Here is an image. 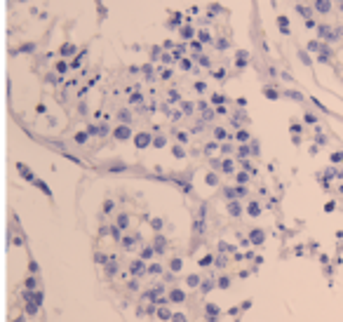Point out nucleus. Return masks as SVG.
Listing matches in <instances>:
<instances>
[{
	"label": "nucleus",
	"mask_w": 343,
	"mask_h": 322,
	"mask_svg": "<svg viewBox=\"0 0 343 322\" xmlns=\"http://www.w3.org/2000/svg\"><path fill=\"white\" fill-rule=\"evenodd\" d=\"M341 33H343V28H332V26H327V24L317 26L320 40H336V38H341Z\"/></svg>",
	"instance_id": "1"
},
{
	"label": "nucleus",
	"mask_w": 343,
	"mask_h": 322,
	"mask_svg": "<svg viewBox=\"0 0 343 322\" xmlns=\"http://www.w3.org/2000/svg\"><path fill=\"white\" fill-rule=\"evenodd\" d=\"M113 137H116V139H120V141L132 139V127H129V125H120V127L113 129Z\"/></svg>",
	"instance_id": "2"
},
{
	"label": "nucleus",
	"mask_w": 343,
	"mask_h": 322,
	"mask_svg": "<svg viewBox=\"0 0 343 322\" xmlns=\"http://www.w3.org/2000/svg\"><path fill=\"white\" fill-rule=\"evenodd\" d=\"M313 10H315L317 14H329V10H332V0H315V3H313Z\"/></svg>",
	"instance_id": "3"
},
{
	"label": "nucleus",
	"mask_w": 343,
	"mask_h": 322,
	"mask_svg": "<svg viewBox=\"0 0 343 322\" xmlns=\"http://www.w3.org/2000/svg\"><path fill=\"white\" fill-rule=\"evenodd\" d=\"M150 134L148 132H139L137 137H134V146H137V148H146V146H150Z\"/></svg>",
	"instance_id": "4"
},
{
	"label": "nucleus",
	"mask_w": 343,
	"mask_h": 322,
	"mask_svg": "<svg viewBox=\"0 0 343 322\" xmlns=\"http://www.w3.org/2000/svg\"><path fill=\"white\" fill-rule=\"evenodd\" d=\"M263 240H266V233H263V231H259V228H256V231H252V233H249V242L261 244V242H263Z\"/></svg>",
	"instance_id": "5"
},
{
	"label": "nucleus",
	"mask_w": 343,
	"mask_h": 322,
	"mask_svg": "<svg viewBox=\"0 0 343 322\" xmlns=\"http://www.w3.org/2000/svg\"><path fill=\"white\" fill-rule=\"evenodd\" d=\"M129 271H132L134 275H141V273H144V259H137V261L129 263Z\"/></svg>",
	"instance_id": "6"
},
{
	"label": "nucleus",
	"mask_w": 343,
	"mask_h": 322,
	"mask_svg": "<svg viewBox=\"0 0 343 322\" xmlns=\"http://www.w3.org/2000/svg\"><path fill=\"white\" fill-rule=\"evenodd\" d=\"M169 301H174V304H181V301H186V294H183L181 289H172V292H169Z\"/></svg>",
	"instance_id": "7"
},
{
	"label": "nucleus",
	"mask_w": 343,
	"mask_h": 322,
	"mask_svg": "<svg viewBox=\"0 0 343 322\" xmlns=\"http://www.w3.org/2000/svg\"><path fill=\"white\" fill-rule=\"evenodd\" d=\"M228 212H231L233 217H240V214H242V207H240L238 200H231L228 202Z\"/></svg>",
	"instance_id": "8"
},
{
	"label": "nucleus",
	"mask_w": 343,
	"mask_h": 322,
	"mask_svg": "<svg viewBox=\"0 0 343 322\" xmlns=\"http://www.w3.org/2000/svg\"><path fill=\"white\" fill-rule=\"evenodd\" d=\"M207 315H209V322H214L216 317H219V306H214V304H207Z\"/></svg>",
	"instance_id": "9"
},
{
	"label": "nucleus",
	"mask_w": 343,
	"mask_h": 322,
	"mask_svg": "<svg viewBox=\"0 0 343 322\" xmlns=\"http://www.w3.org/2000/svg\"><path fill=\"white\" fill-rule=\"evenodd\" d=\"M137 240H139V235H134V238H122V247H125V250H134Z\"/></svg>",
	"instance_id": "10"
},
{
	"label": "nucleus",
	"mask_w": 343,
	"mask_h": 322,
	"mask_svg": "<svg viewBox=\"0 0 343 322\" xmlns=\"http://www.w3.org/2000/svg\"><path fill=\"white\" fill-rule=\"evenodd\" d=\"M153 254H155V247H144V250H141V259H144V261L153 259Z\"/></svg>",
	"instance_id": "11"
},
{
	"label": "nucleus",
	"mask_w": 343,
	"mask_h": 322,
	"mask_svg": "<svg viewBox=\"0 0 343 322\" xmlns=\"http://www.w3.org/2000/svg\"><path fill=\"white\" fill-rule=\"evenodd\" d=\"M277 26L282 28V33H284V35L289 33V19H287V17H280V19H277Z\"/></svg>",
	"instance_id": "12"
},
{
	"label": "nucleus",
	"mask_w": 343,
	"mask_h": 322,
	"mask_svg": "<svg viewBox=\"0 0 343 322\" xmlns=\"http://www.w3.org/2000/svg\"><path fill=\"white\" fill-rule=\"evenodd\" d=\"M158 317H160V320H172L174 315H172V313L167 311L165 306H160V308H158Z\"/></svg>",
	"instance_id": "13"
},
{
	"label": "nucleus",
	"mask_w": 343,
	"mask_h": 322,
	"mask_svg": "<svg viewBox=\"0 0 343 322\" xmlns=\"http://www.w3.org/2000/svg\"><path fill=\"white\" fill-rule=\"evenodd\" d=\"M247 212H249V214H252V217H259V214H261V207L256 205V202H249Z\"/></svg>",
	"instance_id": "14"
},
{
	"label": "nucleus",
	"mask_w": 343,
	"mask_h": 322,
	"mask_svg": "<svg viewBox=\"0 0 343 322\" xmlns=\"http://www.w3.org/2000/svg\"><path fill=\"white\" fill-rule=\"evenodd\" d=\"M193 33H195V31H193V28H190V26H183V28H181V38H183V40L193 38Z\"/></svg>",
	"instance_id": "15"
},
{
	"label": "nucleus",
	"mask_w": 343,
	"mask_h": 322,
	"mask_svg": "<svg viewBox=\"0 0 343 322\" xmlns=\"http://www.w3.org/2000/svg\"><path fill=\"white\" fill-rule=\"evenodd\" d=\"M118 226H120V228H127L129 226V217H127V214H120V217H118Z\"/></svg>",
	"instance_id": "16"
},
{
	"label": "nucleus",
	"mask_w": 343,
	"mask_h": 322,
	"mask_svg": "<svg viewBox=\"0 0 343 322\" xmlns=\"http://www.w3.org/2000/svg\"><path fill=\"white\" fill-rule=\"evenodd\" d=\"M162 250H165V238L158 235V238H155V252H162Z\"/></svg>",
	"instance_id": "17"
},
{
	"label": "nucleus",
	"mask_w": 343,
	"mask_h": 322,
	"mask_svg": "<svg viewBox=\"0 0 343 322\" xmlns=\"http://www.w3.org/2000/svg\"><path fill=\"white\" fill-rule=\"evenodd\" d=\"M299 14H301V17H306V19H310L313 10H310V7H306V5H299Z\"/></svg>",
	"instance_id": "18"
},
{
	"label": "nucleus",
	"mask_w": 343,
	"mask_h": 322,
	"mask_svg": "<svg viewBox=\"0 0 343 322\" xmlns=\"http://www.w3.org/2000/svg\"><path fill=\"white\" fill-rule=\"evenodd\" d=\"M212 263H214V256H212V254H207V256L200 259V266H212Z\"/></svg>",
	"instance_id": "19"
},
{
	"label": "nucleus",
	"mask_w": 343,
	"mask_h": 322,
	"mask_svg": "<svg viewBox=\"0 0 343 322\" xmlns=\"http://www.w3.org/2000/svg\"><path fill=\"white\" fill-rule=\"evenodd\" d=\"M19 172H22L24 177L28 179V181H35V179H33V174H31V172H28V169H26V165H19Z\"/></svg>",
	"instance_id": "20"
},
{
	"label": "nucleus",
	"mask_w": 343,
	"mask_h": 322,
	"mask_svg": "<svg viewBox=\"0 0 343 322\" xmlns=\"http://www.w3.org/2000/svg\"><path fill=\"white\" fill-rule=\"evenodd\" d=\"M221 169H223L226 174H231V172H233V160H223V162H221Z\"/></svg>",
	"instance_id": "21"
},
{
	"label": "nucleus",
	"mask_w": 343,
	"mask_h": 322,
	"mask_svg": "<svg viewBox=\"0 0 343 322\" xmlns=\"http://www.w3.org/2000/svg\"><path fill=\"white\" fill-rule=\"evenodd\" d=\"M252 150H254V148H249V146H240V150H238V156H240V158H247V156H249V153H252Z\"/></svg>",
	"instance_id": "22"
},
{
	"label": "nucleus",
	"mask_w": 343,
	"mask_h": 322,
	"mask_svg": "<svg viewBox=\"0 0 343 322\" xmlns=\"http://www.w3.org/2000/svg\"><path fill=\"white\" fill-rule=\"evenodd\" d=\"M106 273H108V275H116V273H118V263L111 261L108 266H106Z\"/></svg>",
	"instance_id": "23"
},
{
	"label": "nucleus",
	"mask_w": 343,
	"mask_h": 322,
	"mask_svg": "<svg viewBox=\"0 0 343 322\" xmlns=\"http://www.w3.org/2000/svg\"><path fill=\"white\" fill-rule=\"evenodd\" d=\"M73 52H75V47H73V45H64V47H61V54H64V56L73 54Z\"/></svg>",
	"instance_id": "24"
},
{
	"label": "nucleus",
	"mask_w": 343,
	"mask_h": 322,
	"mask_svg": "<svg viewBox=\"0 0 343 322\" xmlns=\"http://www.w3.org/2000/svg\"><path fill=\"white\" fill-rule=\"evenodd\" d=\"M169 268H172V271H174V273H177V271H181V259H172Z\"/></svg>",
	"instance_id": "25"
},
{
	"label": "nucleus",
	"mask_w": 343,
	"mask_h": 322,
	"mask_svg": "<svg viewBox=\"0 0 343 322\" xmlns=\"http://www.w3.org/2000/svg\"><path fill=\"white\" fill-rule=\"evenodd\" d=\"M205 181L209 183V186H216V183H219V177H216V174H207Z\"/></svg>",
	"instance_id": "26"
},
{
	"label": "nucleus",
	"mask_w": 343,
	"mask_h": 322,
	"mask_svg": "<svg viewBox=\"0 0 343 322\" xmlns=\"http://www.w3.org/2000/svg\"><path fill=\"white\" fill-rule=\"evenodd\" d=\"M87 134L89 132H78L75 134V141H78V144H85V141H87Z\"/></svg>",
	"instance_id": "27"
},
{
	"label": "nucleus",
	"mask_w": 343,
	"mask_h": 322,
	"mask_svg": "<svg viewBox=\"0 0 343 322\" xmlns=\"http://www.w3.org/2000/svg\"><path fill=\"white\" fill-rule=\"evenodd\" d=\"M160 271H162V268L158 266V263H150V266H148V271H146V273H150V275H158Z\"/></svg>",
	"instance_id": "28"
},
{
	"label": "nucleus",
	"mask_w": 343,
	"mask_h": 322,
	"mask_svg": "<svg viewBox=\"0 0 343 322\" xmlns=\"http://www.w3.org/2000/svg\"><path fill=\"white\" fill-rule=\"evenodd\" d=\"M212 287H214V282H212V280H205V282H200V289H202V292H209Z\"/></svg>",
	"instance_id": "29"
},
{
	"label": "nucleus",
	"mask_w": 343,
	"mask_h": 322,
	"mask_svg": "<svg viewBox=\"0 0 343 322\" xmlns=\"http://www.w3.org/2000/svg\"><path fill=\"white\" fill-rule=\"evenodd\" d=\"M263 92H266V97L268 99H277V92L273 87H263Z\"/></svg>",
	"instance_id": "30"
},
{
	"label": "nucleus",
	"mask_w": 343,
	"mask_h": 322,
	"mask_svg": "<svg viewBox=\"0 0 343 322\" xmlns=\"http://www.w3.org/2000/svg\"><path fill=\"white\" fill-rule=\"evenodd\" d=\"M165 144H167L165 137H158V139H153V146H155V148H162Z\"/></svg>",
	"instance_id": "31"
},
{
	"label": "nucleus",
	"mask_w": 343,
	"mask_h": 322,
	"mask_svg": "<svg viewBox=\"0 0 343 322\" xmlns=\"http://www.w3.org/2000/svg\"><path fill=\"white\" fill-rule=\"evenodd\" d=\"M214 134H216V139H226V137H228L226 129H223V127H216V129H214Z\"/></svg>",
	"instance_id": "32"
},
{
	"label": "nucleus",
	"mask_w": 343,
	"mask_h": 322,
	"mask_svg": "<svg viewBox=\"0 0 343 322\" xmlns=\"http://www.w3.org/2000/svg\"><path fill=\"white\" fill-rule=\"evenodd\" d=\"M238 141H242V144H247V141H249V134L244 132V129H240V132H238Z\"/></svg>",
	"instance_id": "33"
},
{
	"label": "nucleus",
	"mask_w": 343,
	"mask_h": 322,
	"mask_svg": "<svg viewBox=\"0 0 343 322\" xmlns=\"http://www.w3.org/2000/svg\"><path fill=\"white\" fill-rule=\"evenodd\" d=\"M111 235H113V240H120V226H111Z\"/></svg>",
	"instance_id": "34"
},
{
	"label": "nucleus",
	"mask_w": 343,
	"mask_h": 322,
	"mask_svg": "<svg viewBox=\"0 0 343 322\" xmlns=\"http://www.w3.org/2000/svg\"><path fill=\"white\" fill-rule=\"evenodd\" d=\"M247 64V54L244 52H238V66H244Z\"/></svg>",
	"instance_id": "35"
},
{
	"label": "nucleus",
	"mask_w": 343,
	"mask_h": 322,
	"mask_svg": "<svg viewBox=\"0 0 343 322\" xmlns=\"http://www.w3.org/2000/svg\"><path fill=\"white\" fill-rule=\"evenodd\" d=\"M188 285H190V287H198L200 278H198V275H188Z\"/></svg>",
	"instance_id": "36"
},
{
	"label": "nucleus",
	"mask_w": 343,
	"mask_h": 322,
	"mask_svg": "<svg viewBox=\"0 0 343 322\" xmlns=\"http://www.w3.org/2000/svg\"><path fill=\"white\" fill-rule=\"evenodd\" d=\"M198 33H200V40H202V43H209L212 40V35L207 33V31H198Z\"/></svg>",
	"instance_id": "37"
},
{
	"label": "nucleus",
	"mask_w": 343,
	"mask_h": 322,
	"mask_svg": "<svg viewBox=\"0 0 343 322\" xmlns=\"http://www.w3.org/2000/svg\"><path fill=\"white\" fill-rule=\"evenodd\" d=\"M249 181V174L247 172H240L238 174V183H247Z\"/></svg>",
	"instance_id": "38"
},
{
	"label": "nucleus",
	"mask_w": 343,
	"mask_h": 322,
	"mask_svg": "<svg viewBox=\"0 0 343 322\" xmlns=\"http://www.w3.org/2000/svg\"><path fill=\"white\" fill-rule=\"evenodd\" d=\"M228 285H231V280H228V278H219V287H221V289H226Z\"/></svg>",
	"instance_id": "39"
},
{
	"label": "nucleus",
	"mask_w": 343,
	"mask_h": 322,
	"mask_svg": "<svg viewBox=\"0 0 343 322\" xmlns=\"http://www.w3.org/2000/svg\"><path fill=\"white\" fill-rule=\"evenodd\" d=\"M181 108H183V113H193V104H186V101H183Z\"/></svg>",
	"instance_id": "40"
},
{
	"label": "nucleus",
	"mask_w": 343,
	"mask_h": 322,
	"mask_svg": "<svg viewBox=\"0 0 343 322\" xmlns=\"http://www.w3.org/2000/svg\"><path fill=\"white\" fill-rule=\"evenodd\" d=\"M343 160V153H332V162H341Z\"/></svg>",
	"instance_id": "41"
},
{
	"label": "nucleus",
	"mask_w": 343,
	"mask_h": 322,
	"mask_svg": "<svg viewBox=\"0 0 343 322\" xmlns=\"http://www.w3.org/2000/svg\"><path fill=\"white\" fill-rule=\"evenodd\" d=\"M153 228H155V231H160V228H162V219H153Z\"/></svg>",
	"instance_id": "42"
},
{
	"label": "nucleus",
	"mask_w": 343,
	"mask_h": 322,
	"mask_svg": "<svg viewBox=\"0 0 343 322\" xmlns=\"http://www.w3.org/2000/svg\"><path fill=\"white\" fill-rule=\"evenodd\" d=\"M181 66H183V68H186V71H190V68H193V64H190V61H188V59H183V61H181Z\"/></svg>",
	"instance_id": "43"
},
{
	"label": "nucleus",
	"mask_w": 343,
	"mask_h": 322,
	"mask_svg": "<svg viewBox=\"0 0 343 322\" xmlns=\"http://www.w3.org/2000/svg\"><path fill=\"white\" fill-rule=\"evenodd\" d=\"M26 287H28V289H35V278H28V280H26Z\"/></svg>",
	"instance_id": "44"
},
{
	"label": "nucleus",
	"mask_w": 343,
	"mask_h": 322,
	"mask_svg": "<svg viewBox=\"0 0 343 322\" xmlns=\"http://www.w3.org/2000/svg\"><path fill=\"white\" fill-rule=\"evenodd\" d=\"M94 259H97V263H106V261H108V259H106V256H104V254H97V256H94Z\"/></svg>",
	"instance_id": "45"
},
{
	"label": "nucleus",
	"mask_w": 343,
	"mask_h": 322,
	"mask_svg": "<svg viewBox=\"0 0 343 322\" xmlns=\"http://www.w3.org/2000/svg\"><path fill=\"white\" fill-rule=\"evenodd\" d=\"M174 156H177V158H183L186 153H183V148H179V146H177V148H174Z\"/></svg>",
	"instance_id": "46"
},
{
	"label": "nucleus",
	"mask_w": 343,
	"mask_h": 322,
	"mask_svg": "<svg viewBox=\"0 0 343 322\" xmlns=\"http://www.w3.org/2000/svg\"><path fill=\"white\" fill-rule=\"evenodd\" d=\"M56 71L64 73V71H66V64H64V61H59V64H56Z\"/></svg>",
	"instance_id": "47"
},
{
	"label": "nucleus",
	"mask_w": 343,
	"mask_h": 322,
	"mask_svg": "<svg viewBox=\"0 0 343 322\" xmlns=\"http://www.w3.org/2000/svg\"><path fill=\"white\" fill-rule=\"evenodd\" d=\"M129 101H132V104H139V101H141V94H132V97H129Z\"/></svg>",
	"instance_id": "48"
},
{
	"label": "nucleus",
	"mask_w": 343,
	"mask_h": 322,
	"mask_svg": "<svg viewBox=\"0 0 343 322\" xmlns=\"http://www.w3.org/2000/svg\"><path fill=\"white\" fill-rule=\"evenodd\" d=\"M120 120H125V122H129V111H122V113H120Z\"/></svg>",
	"instance_id": "49"
},
{
	"label": "nucleus",
	"mask_w": 343,
	"mask_h": 322,
	"mask_svg": "<svg viewBox=\"0 0 343 322\" xmlns=\"http://www.w3.org/2000/svg\"><path fill=\"white\" fill-rule=\"evenodd\" d=\"M195 89H198V92H205V83H195Z\"/></svg>",
	"instance_id": "50"
},
{
	"label": "nucleus",
	"mask_w": 343,
	"mask_h": 322,
	"mask_svg": "<svg viewBox=\"0 0 343 322\" xmlns=\"http://www.w3.org/2000/svg\"><path fill=\"white\" fill-rule=\"evenodd\" d=\"M174 322H186V317H183L181 313H179V315H174Z\"/></svg>",
	"instance_id": "51"
},
{
	"label": "nucleus",
	"mask_w": 343,
	"mask_h": 322,
	"mask_svg": "<svg viewBox=\"0 0 343 322\" xmlns=\"http://www.w3.org/2000/svg\"><path fill=\"white\" fill-rule=\"evenodd\" d=\"M14 322H24V317H17V320H14Z\"/></svg>",
	"instance_id": "52"
},
{
	"label": "nucleus",
	"mask_w": 343,
	"mask_h": 322,
	"mask_svg": "<svg viewBox=\"0 0 343 322\" xmlns=\"http://www.w3.org/2000/svg\"><path fill=\"white\" fill-rule=\"evenodd\" d=\"M341 10H343V3H341Z\"/></svg>",
	"instance_id": "53"
},
{
	"label": "nucleus",
	"mask_w": 343,
	"mask_h": 322,
	"mask_svg": "<svg viewBox=\"0 0 343 322\" xmlns=\"http://www.w3.org/2000/svg\"><path fill=\"white\" fill-rule=\"evenodd\" d=\"M338 3H343V0H338Z\"/></svg>",
	"instance_id": "54"
}]
</instances>
